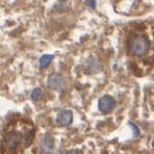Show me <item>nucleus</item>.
Wrapping results in <instances>:
<instances>
[{
    "label": "nucleus",
    "mask_w": 154,
    "mask_h": 154,
    "mask_svg": "<svg viewBox=\"0 0 154 154\" xmlns=\"http://www.w3.org/2000/svg\"><path fill=\"white\" fill-rule=\"evenodd\" d=\"M129 51L135 56H143L150 49V42L145 35H132L129 38Z\"/></svg>",
    "instance_id": "1"
},
{
    "label": "nucleus",
    "mask_w": 154,
    "mask_h": 154,
    "mask_svg": "<svg viewBox=\"0 0 154 154\" xmlns=\"http://www.w3.org/2000/svg\"><path fill=\"white\" fill-rule=\"evenodd\" d=\"M116 100L109 95H104L98 101V108L102 114H108L116 107Z\"/></svg>",
    "instance_id": "2"
},
{
    "label": "nucleus",
    "mask_w": 154,
    "mask_h": 154,
    "mask_svg": "<svg viewBox=\"0 0 154 154\" xmlns=\"http://www.w3.org/2000/svg\"><path fill=\"white\" fill-rule=\"evenodd\" d=\"M85 71L89 74H96L102 70V64L96 57H89L85 63Z\"/></svg>",
    "instance_id": "3"
},
{
    "label": "nucleus",
    "mask_w": 154,
    "mask_h": 154,
    "mask_svg": "<svg viewBox=\"0 0 154 154\" xmlns=\"http://www.w3.org/2000/svg\"><path fill=\"white\" fill-rule=\"evenodd\" d=\"M47 85L52 90L60 91L65 87V80L62 75L57 73H52L49 75L48 80H47Z\"/></svg>",
    "instance_id": "4"
},
{
    "label": "nucleus",
    "mask_w": 154,
    "mask_h": 154,
    "mask_svg": "<svg viewBox=\"0 0 154 154\" xmlns=\"http://www.w3.org/2000/svg\"><path fill=\"white\" fill-rule=\"evenodd\" d=\"M56 122L60 126H69L73 122V112L70 109H62L56 116Z\"/></svg>",
    "instance_id": "5"
},
{
    "label": "nucleus",
    "mask_w": 154,
    "mask_h": 154,
    "mask_svg": "<svg viewBox=\"0 0 154 154\" xmlns=\"http://www.w3.org/2000/svg\"><path fill=\"white\" fill-rule=\"evenodd\" d=\"M21 140H22L21 133L17 132V131H11V132L6 133L5 137H4L5 144L8 145V147H10V148H16V147L20 144Z\"/></svg>",
    "instance_id": "6"
},
{
    "label": "nucleus",
    "mask_w": 154,
    "mask_h": 154,
    "mask_svg": "<svg viewBox=\"0 0 154 154\" xmlns=\"http://www.w3.org/2000/svg\"><path fill=\"white\" fill-rule=\"evenodd\" d=\"M41 147H42L43 152H45V153L53 152L54 148H55V142H54L53 137H52L50 133H46V134H44V137H43V140H42Z\"/></svg>",
    "instance_id": "7"
},
{
    "label": "nucleus",
    "mask_w": 154,
    "mask_h": 154,
    "mask_svg": "<svg viewBox=\"0 0 154 154\" xmlns=\"http://www.w3.org/2000/svg\"><path fill=\"white\" fill-rule=\"evenodd\" d=\"M52 60H53V55H51V54H44V55L40 58V62H38L40 68L41 69H44V68L48 67V66L51 64Z\"/></svg>",
    "instance_id": "8"
},
{
    "label": "nucleus",
    "mask_w": 154,
    "mask_h": 154,
    "mask_svg": "<svg viewBox=\"0 0 154 154\" xmlns=\"http://www.w3.org/2000/svg\"><path fill=\"white\" fill-rule=\"evenodd\" d=\"M30 97H31V99H32L33 101L41 100V99H42V97H43L42 90H41L40 88H35V89H33L32 92H31V94H30Z\"/></svg>",
    "instance_id": "9"
},
{
    "label": "nucleus",
    "mask_w": 154,
    "mask_h": 154,
    "mask_svg": "<svg viewBox=\"0 0 154 154\" xmlns=\"http://www.w3.org/2000/svg\"><path fill=\"white\" fill-rule=\"evenodd\" d=\"M128 125L130 126L131 128H132V131H133V137H137L140 135V130H139V127H137L135 124L131 123V122H129Z\"/></svg>",
    "instance_id": "10"
},
{
    "label": "nucleus",
    "mask_w": 154,
    "mask_h": 154,
    "mask_svg": "<svg viewBox=\"0 0 154 154\" xmlns=\"http://www.w3.org/2000/svg\"><path fill=\"white\" fill-rule=\"evenodd\" d=\"M85 4L91 8H95V6H96V0H85Z\"/></svg>",
    "instance_id": "11"
},
{
    "label": "nucleus",
    "mask_w": 154,
    "mask_h": 154,
    "mask_svg": "<svg viewBox=\"0 0 154 154\" xmlns=\"http://www.w3.org/2000/svg\"><path fill=\"white\" fill-rule=\"evenodd\" d=\"M65 154H80V152H79L78 150H69V151H67Z\"/></svg>",
    "instance_id": "12"
}]
</instances>
